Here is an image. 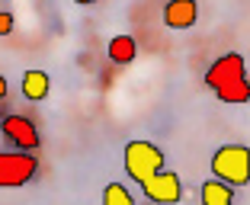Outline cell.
<instances>
[{
  "instance_id": "2",
  "label": "cell",
  "mask_w": 250,
  "mask_h": 205,
  "mask_svg": "<svg viewBox=\"0 0 250 205\" xmlns=\"http://www.w3.org/2000/svg\"><path fill=\"white\" fill-rule=\"evenodd\" d=\"M212 173L215 180L228 186L250 183V147L247 144H221L212 154Z\"/></svg>"
},
{
  "instance_id": "11",
  "label": "cell",
  "mask_w": 250,
  "mask_h": 205,
  "mask_svg": "<svg viewBox=\"0 0 250 205\" xmlns=\"http://www.w3.org/2000/svg\"><path fill=\"white\" fill-rule=\"evenodd\" d=\"M103 205H135V199L122 183H109L103 189Z\"/></svg>"
},
{
  "instance_id": "10",
  "label": "cell",
  "mask_w": 250,
  "mask_h": 205,
  "mask_svg": "<svg viewBox=\"0 0 250 205\" xmlns=\"http://www.w3.org/2000/svg\"><path fill=\"white\" fill-rule=\"evenodd\" d=\"M135 51H138V45H135L132 36H116V39H109V45H106V55H109L112 64H132Z\"/></svg>"
},
{
  "instance_id": "5",
  "label": "cell",
  "mask_w": 250,
  "mask_h": 205,
  "mask_svg": "<svg viewBox=\"0 0 250 205\" xmlns=\"http://www.w3.org/2000/svg\"><path fill=\"white\" fill-rule=\"evenodd\" d=\"M141 192H145L147 202L154 205H177L183 199V183H180V176L173 170H157L147 183H141Z\"/></svg>"
},
{
  "instance_id": "14",
  "label": "cell",
  "mask_w": 250,
  "mask_h": 205,
  "mask_svg": "<svg viewBox=\"0 0 250 205\" xmlns=\"http://www.w3.org/2000/svg\"><path fill=\"white\" fill-rule=\"evenodd\" d=\"M74 3H81V7H90V3H96V0H74Z\"/></svg>"
},
{
  "instance_id": "8",
  "label": "cell",
  "mask_w": 250,
  "mask_h": 205,
  "mask_svg": "<svg viewBox=\"0 0 250 205\" xmlns=\"http://www.w3.org/2000/svg\"><path fill=\"white\" fill-rule=\"evenodd\" d=\"M202 205H234V186L221 183V180H206L199 189Z\"/></svg>"
},
{
  "instance_id": "13",
  "label": "cell",
  "mask_w": 250,
  "mask_h": 205,
  "mask_svg": "<svg viewBox=\"0 0 250 205\" xmlns=\"http://www.w3.org/2000/svg\"><path fill=\"white\" fill-rule=\"evenodd\" d=\"M3 96H7V77L0 74V100H3Z\"/></svg>"
},
{
  "instance_id": "3",
  "label": "cell",
  "mask_w": 250,
  "mask_h": 205,
  "mask_svg": "<svg viewBox=\"0 0 250 205\" xmlns=\"http://www.w3.org/2000/svg\"><path fill=\"white\" fill-rule=\"evenodd\" d=\"M122 164H125V173L141 186L157 170H164V151L157 144H151V141H128L122 154Z\"/></svg>"
},
{
  "instance_id": "4",
  "label": "cell",
  "mask_w": 250,
  "mask_h": 205,
  "mask_svg": "<svg viewBox=\"0 0 250 205\" xmlns=\"http://www.w3.org/2000/svg\"><path fill=\"white\" fill-rule=\"evenodd\" d=\"M39 173V157L29 151H0V189L26 186Z\"/></svg>"
},
{
  "instance_id": "12",
  "label": "cell",
  "mask_w": 250,
  "mask_h": 205,
  "mask_svg": "<svg viewBox=\"0 0 250 205\" xmlns=\"http://www.w3.org/2000/svg\"><path fill=\"white\" fill-rule=\"evenodd\" d=\"M13 26H16L13 13H7V10H0V36H10V32H13Z\"/></svg>"
},
{
  "instance_id": "1",
  "label": "cell",
  "mask_w": 250,
  "mask_h": 205,
  "mask_svg": "<svg viewBox=\"0 0 250 205\" xmlns=\"http://www.w3.org/2000/svg\"><path fill=\"white\" fill-rule=\"evenodd\" d=\"M206 83L208 90H215L221 102H247L250 100V81H247V67H244V58L237 51L231 55H221L218 61H212V67L206 71Z\"/></svg>"
},
{
  "instance_id": "6",
  "label": "cell",
  "mask_w": 250,
  "mask_h": 205,
  "mask_svg": "<svg viewBox=\"0 0 250 205\" xmlns=\"http://www.w3.org/2000/svg\"><path fill=\"white\" fill-rule=\"evenodd\" d=\"M0 132H3V138H7L16 151H29L32 154L39 144H42L36 122H32V119H26V116H16V112H13V116H3V119H0Z\"/></svg>"
},
{
  "instance_id": "9",
  "label": "cell",
  "mask_w": 250,
  "mask_h": 205,
  "mask_svg": "<svg viewBox=\"0 0 250 205\" xmlns=\"http://www.w3.org/2000/svg\"><path fill=\"white\" fill-rule=\"evenodd\" d=\"M48 90H52V77L45 71H26L22 74V96H26V100L39 102V100L48 96Z\"/></svg>"
},
{
  "instance_id": "7",
  "label": "cell",
  "mask_w": 250,
  "mask_h": 205,
  "mask_svg": "<svg viewBox=\"0 0 250 205\" xmlns=\"http://www.w3.org/2000/svg\"><path fill=\"white\" fill-rule=\"evenodd\" d=\"M199 16V7L196 0H170L167 7H164V22H167L170 29H189L192 22Z\"/></svg>"
}]
</instances>
